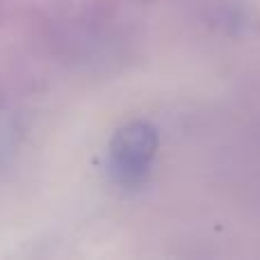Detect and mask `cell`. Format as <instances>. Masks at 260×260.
Masks as SVG:
<instances>
[{
	"instance_id": "1",
	"label": "cell",
	"mask_w": 260,
	"mask_h": 260,
	"mask_svg": "<svg viewBox=\"0 0 260 260\" xmlns=\"http://www.w3.org/2000/svg\"><path fill=\"white\" fill-rule=\"evenodd\" d=\"M157 153V130L146 121H130L110 142V169L121 185H139Z\"/></svg>"
}]
</instances>
